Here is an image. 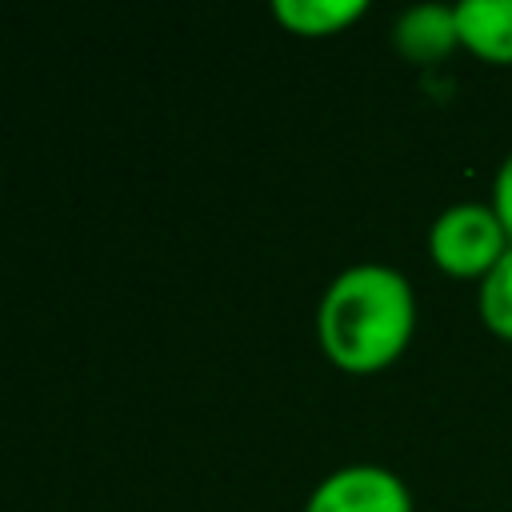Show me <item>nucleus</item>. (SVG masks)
I'll return each mask as SVG.
<instances>
[{"instance_id": "obj_7", "label": "nucleus", "mask_w": 512, "mask_h": 512, "mask_svg": "<svg viewBox=\"0 0 512 512\" xmlns=\"http://www.w3.org/2000/svg\"><path fill=\"white\" fill-rule=\"evenodd\" d=\"M476 312H480V324L496 340H508L512 344V248L480 280V288H476Z\"/></svg>"}, {"instance_id": "obj_1", "label": "nucleus", "mask_w": 512, "mask_h": 512, "mask_svg": "<svg viewBox=\"0 0 512 512\" xmlns=\"http://www.w3.org/2000/svg\"><path fill=\"white\" fill-rule=\"evenodd\" d=\"M416 332V292L392 264H352L320 296L316 340L320 352L352 372L368 376L404 356Z\"/></svg>"}, {"instance_id": "obj_8", "label": "nucleus", "mask_w": 512, "mask_h": 512, "mask_svg": "<svg viewBox=\"0 0 512 512\" xmlns=\"http://www.w3.org/2000/svg\"><path fill=\"white\" fill-rule=\"evenodd\" d=\"M492 212L500 216V224H504V232H508V240H512V152L500 160V168H496V176H492Z\"/></svg>"}, {"instance_id": "obj_5", "label": "nucleus", "mask_w": 512, "mask_h": 512, "mask_svg": "<svg viewBox=\"0 0 512 512\" xmlns=\"http://www.w3.org/2000/svg\"><path fill=\"white\" fill-rule=\"evenodd\" d=\"M460 48L484 64H512V0H464L456 4Z\"/></svg>"}, {"instance_id": "obj_3", "label": "nucleus", "mask_w": 512, "mask_h": 512, "mask_svg": "<svg viewBox=\"0 0 512 512\" xmlns=\"http://www.w3.org/2000/svg\"><path fill=\"white\" fill-rule=\"evenodd\" d=\"M304 512H412V492L384 464H344L312 488Z\"/></svg>"}, {"instance_id": "obj_6", "label": "nucleus", "mask_w": 512, "mask_h": 512, "mask_svg": "<svg viewBox=\"0 0 512 512\" xmlns=\"http://www.w3.org/2000/svg\"><path fill=\"white\" fill-rule=\"evenodd\" d=\"M368 12L364 0H276L272 16L280 28H288L292 36H336L344 28H352L360 16Z\"/></svg>"}, {"instance_id": "obj_4", "label": "nucleus", "mask_w": 512, "mask_h": 512, "mask_svg": "<svg viewBox=\"0 0 512 512\" xmlns=\"http://www.w3.org/2000/svg\"><path fill=\"white\" fill-rule=\"evenodd\" d=\"M392 44L412 64H436L452 48H460L456 36V4H412L392 24Z\"/></svg>"}, {"instance_id": "obj_2", "label": "nucleus", "mask_w": 512, "mask_h": 512, "mask_svg": "<svg viewBox=\"0 0 512 512\" xmlns=\"http://www.w3.org/2000/svg\"><path fill=\"white\" fill-rule=\"evenodd\" d=\"M512 248L500 216L492 212V204L480 200H460L448 204L432 228H428V256L440 272L456 276V280H484L500 256Z\"/></svg>"}]
</instances>
